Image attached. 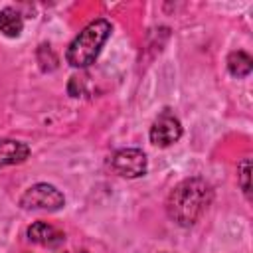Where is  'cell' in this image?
<instances>
[{"instance_id":"5b68a950","label":"cell","mask_w":253,"mask_h":253,"mask_svg":"<svg viewBox=\"0 0 253 253\" xmlns=\"http://www.w3.org/2000/svg\"><path fill=\"white\" fill-rule=\"evenodd\" d=\"M182 136V125L178 117L164 111L150 126V142L156 146H170Z\"/></svg>"},{"instance_id":"3957f363","label":"cell","mask_w":253,"mask_h":253,"mask_svg":"<svg viewBox=\"0 0 253 253\" xmlns=\"http://www.w3.org/2000/svg\"><path fill=\"white\" fill-rule=\"evenodd\" d=\"M20 206L24 210H40V211H57L65 206V198L63 194L45 182L34 184L30 186L22 198H20Z\"/></svg>"},{"instance_id":"8992f818","label":"cell","mask_w":253,"mask_h":253,"mask_svg":"<svg viewBox=\"0 0 253 253\" xmlns=\"http://www.w3.org/2000/svg\"><path fill=\"white\" fill-rule=\"evenodd\" d=\"M28 239L38 243V245H42V247L55 249L65 241V235L57 227H53V225H49L45 221H36V223H32L28 227Z\"/></svg>"},{"instance_id":"ba28073f","label":"cell","mask_w":253,"mask_h":253,"mask_svg":"<svg viewBox=\"0 0 253 253\" xmlns=\"http://www.w3.org/2000/svg\"><path fill=\"white\" fill-rule=\"evenodd\" d=\"M24 20L18 10L14 8H2L0 10V34L8 38H18L22 34Z\"/></svg>"},{"instance_id":"52a82bcc","label":"cell","mask_w":253,"mask_h":253,"mask_svg":"<svg viewBox=\"0 0 253 253\" xmlns=\"http://www.w3.org/2000/svg\"><path fill=\"white\" fill-rule=\"evenodd\" d=\"M30 156V146L22 140H12L4 138L0 140V168L20 164Z\"/></svg>"},{"instance_id":"6da1fadb","label":"cell","mask_w":253,"mask_h":253,"mask_svg":"<svg viewBox=\"0 0 253 253\" xmlns=\"http://www.w3.org/2000/svg\"><path fill=\"white\" fill-rule=\"evenodd\" d=\"M211 202V186L204 178H188L180 182L166 200V211L172 221L182 227L194 225Z\"/></svg>"},{"instance_id":"277c9868","label":"cell","mask_w":253,"mask_h":253,"mask_svg":"<svg viewBox=\"0 0 253 253\" xmlns=\"http://www.w3.org/2000/svg\"><path fill=\"white\" fill-rule=\"evenodd\" d=\"M111 166L117 174L125 178H138L146 172V154L138 148H121L113 154Z\"/></svg>"},{"instance_id":"9c48e42d","label":"cell","mask_w":253,"mask_h":253,"mask_svg":"<svg viewBox=\"0 0 253 253\" xmlns=\"http://www.w3.org/2000/svg\"><path fill=\"white\" fill-rule=\"evenodd\" d=\"M227 69L233 77H247L253 69V59L245 51H231L227 55Z\"/></svg>"},{"instance_id":"7a4b0ae2","label":"cell","mask_w":253,"mask_h":253,"mask_svg":"<svg viewBox=\"0 0 253 253\" xmlns=\"http://www.w3.org/2000/svg\"><path fill=\"white\" fill-rule=\"evenodd\" d=\"M109 36H111V24L103 18L93 20L69 43L67 53H65L67 63L71 67H79V69L89 67L99 57V53H101L105 42L109 40Z\"/></svg>"},{"instance_id":"30bf717a","label":"cell","mask_w":253,"mask_h":253,"mask_svg":"<svg viewBox=\"0 0 253 253\" xmlns=\"http://www.w3.org/2000/svg\"><path fill=\"white\" fill-rule=\"evenodd\" d=\"M249 174H251V162H249V158H245L239 164V176H241V188L247 198H249Z\"/></svg>"}]
</instances>
